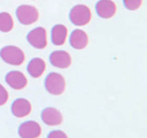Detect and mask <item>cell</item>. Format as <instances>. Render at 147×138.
Listing matches in <instances>:
<instances>
[{"instance_id": "6da1fadb", "label": "cell", "mask_w": 147, "mask_h": 138, "mask_svg": "<svg viewBox=\"0 0 147 138\" xmlns=\"http://www.w3.org/2000/svg\"><path fill=\"white\" fill-rule=\"evenodd\" d=\"M0 57L8 64L20 66L24 62L25 55L20 47L8 45V46H3L0 49Z\"/></svg>"}, {"instance_id": "7a4b0ae2", "label": "cell", "mask_w": 147, "mask_h": 138, "mask_svg": "<svg viewBox=\"0 0 147 138\" xmlns=\"http://www.w3.org/2000/svg\"><path fill=\"white\" fill-rule=\"evenodd\" d=\"M45 89L53 95H60L65 90V79L59 72H49L45 78Z\"/></svg>"}, {"instance_id": "3957f363", "label": "cell", "mask_w": 147, "mask_h": 138, "mask_svg": "<svg viewBox=\"0 0 147 138\" xmlns=\"http://www.w3.org/2000/svg\"><path fill=\"white\" fill-rule=\"evenodd\" d=\"M70 22L77 26H83L90 23L92 18L91 9L85 5H76L71 8L69 13Z\"/></svg>"}, {"instance_id": "277c9868", "label": "cell", "mask_w": 147, "mask_h": 138, "mask_svg": "<svg viewBox=\"0 0 147 138\" xmlns=\"http://www.w3.org/2000/svg\"><path fill=\"white\" fill-rule=\"evenodd\" d=\"M16 17L21 24L30 25L38 21L39 12L34 6L31 5H21L16 8Z\"/></svg>"}, {"instance_id": "5b68a950", "label": "cell", "mask_w": 147, "mask_h": 138, "mask_svg": "<svg viewBox=\"0 0 147 138\" xmlns=\"http://www.w3.org/2000/svg\"><path fill=\"white\" fill-rule=\"evenodd\" d=\"M26 40L28 43L37 48V49H42L47 46V32L46 29L42 26H38L32 29L28 34H26Z\"/></svg>"}, {"instance_id": "8992f818", "label": "cell", "mask_w": 147, "mask_h": 138, "mask_svg": "<svg viewBox=\"0 0 147 138\" xmlns=\"http://www.w3.org/2000/svg\"><path fill=\"white\" fill-rule=\"evenodd\" d=\"M40 133L41 128L36 121H26L18 126V136L21 138H38Z\"/></svg>"}, {"instance_id": "52a82bcc", "label": "cell", "mask_w": 147, "mask_h": 138, "mask_svg": "<svg viewBox=\"0 0 147 138\" xmlns=\"http://www.w3.org/2000/svg\"><path fill=\"white\" fill-rule=\"evenodd\" d=\"M6 83L14 90H22L28 85V79L24 74L18 70H11L6 74Z\"/></svg>"}, {"instance_id": "ba28073f", "label": "cell", "mask_w": 147, "mask_h": 138, "mask_svg": "<svg viewBox=\"0 0 147 138\" xmlns=\"http://www.w3.org/2000/svg\"><path fill=\"white\" fill-rule=\"evenodd\" d=\"M49 62L52 66H54L56 68L64 69L71 64V56L68 52L62 51V49L53 51L49 55Z\"/></svg>"}, {"instance_id": "9c48e42d", "label": "cell", "mask_w": 147, "mask_h": 138, "mask_svg": "<svg viewBox=\"0 0 147 138\" xmlns=\"http://www.w3.org/2000/svg\"><path fill=\"white\" fill-rule=\"evenodd\" d=\"M116 3L113 0H99L95 5V10L99 17L110 18L116 14Z\"/></svg>"}, {"instance_id": "30bf717a", "label": "cell", "mask_w": 147, "mask_h": 138, "mask_svg": "<svg viewBox=\"0 0 147 138\" xmlns=\"http://www.w3.org/2000/svg\"><path fill=\"white\" fill-rule=\"evenodd\" d=\"M41 120L47 125H59L62 123L63 117L59 109L54 107H46L41 112Z\"/></svg>"}, {"instance_id": "8fae6325", "label": "cell", "mask_w": 147, "mask_h": 138, "mask_svg": "<svg viewBox=\"0 0 147 138\" xmlns=\"http://www.w3.org/2000/svg\"><path fill=\"white\" fill-rule=\"evenodd\" d=\"M31 103L29 100L24 99V98H18L15 99L11 103L10 110L13 113L14 116L16 117H25L31 113Z\"/></svg>"}, {"instance_id": "7c38bea8", "label": "cell", "mask_w": 147, "mask_h": 138, "mask_svg": "<svg viewBox=\"0 0 147 138\" xmlns=\"http://www.w3.org/2000/svg\"><path fill=\"white\" fill-rule=\"evenodd\" d=\"M70 46L75 49H84L88 44V37L85 31L80 29H75L69 37Z\"/></svg>"}, {"instance_id": "4fadbf2b", "label": "cell", "mask_w": 147, "mask_h": 138, "mask_svg": "<svg viewBox=\"0 0 147 138\" xmlns=\"http://www.w3.org/2000/svg\"><path fill=\"white\" fill-rule=\"evenodd\" d=\"M67 37H68V29L63 24H55L52 28L51 38H52V43L55 46L63 45L67 40Z\"/></svg>"}, {"instance_id": "5bb4252c", "label": "cell", "mask_w": 147, "mask_h": 138, "mask_svg": "<svg viewBox=\"0 0 147 138\" xmlns=\"http://www.w3.org/2000/svg\"><path fill=\"white\" fill-rule=\"evenodd\" d=\"M45 69H46V63L41 57H33L32 60H30L26 67L28 74H30V76L34 78L40 77L44 74Z\"/></svg>"}, {"instance_id": "9a60e30c", "label": "cell", "mask_w": 147, "mask_h": 138, "mask_svg": "<svg viewBox=\"0 0 147 138\" xmlns=\"http://www.w3.org/2000/svg\"><path fill=\"white\" fill-rule=\"evenodd\" d=\"M14 28V20L9 13L2 12L0 13V31L9 32Z\"/></svg>"}, {"instance_id": "2e32d148", "label": "cell", "mask_w": 147, "mask_h": 138, "mask_svg": "<svg viewBox=\"0 0 147 138\" xmlns=\"http://www.w3.org/2000/svg\"><path fill=\"white\" fill-rule=\"evenodd\" d=\"M123 3H124V7L129 10H137L141 3H142V0H123Z\"/></svg>"}, {"instance_id": "e0dca14e", "label": "cell", "mask_w": 147, "mask_h": 138, "mask_svg": "<svg viewBox=\"0 0 147 138\" xmlns=\"http://www.w3.org/2000/svg\"><path fill=\"white\" fill-rule=\"evenodd\" d=\"M8 100V92L3 85L0 84V106H3Z\"/></svg>"}, {"instance_id": "ac0fdd59", "label": "cell", "mask_w": 147, "mask_h": 138, "mask_svg": "<svg viewBox=\"0 0 147 138\" xmlns=\"http://www.w3.org/2000/svg\"><path fill=\"white\" fill-rule=\"evenodd\" d=\"M47 138H68V136L61 130H53L48 133Z\"/></svg>"}]
</instances>
